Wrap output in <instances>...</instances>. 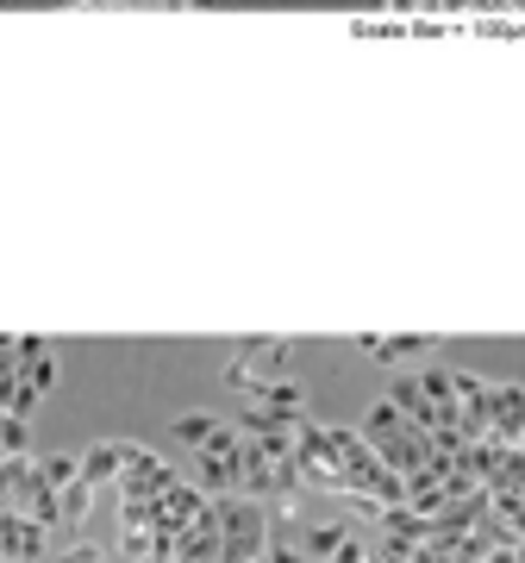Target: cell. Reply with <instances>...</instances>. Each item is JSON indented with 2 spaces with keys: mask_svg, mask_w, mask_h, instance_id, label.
I'll use <instances>...</instances> for the list:
<instances>
[{
  "mask_svg": "<svg viewBox=\"0 0 525 563\" xmlns=\"http://www.w3.org/2000/svg\"><path fill=\"white\" fill-rule=\"evenodd\" d=\"M51 544V526H38L20 507H0V563H38Z\"/></svg>",
  "mask_w": 525,
  "mask_h": 563,
  "instance_id": "obj_1",
  "label": "cell"
},
{
  "mask_svg": "<svg viewBox=\"0 0 525 563\" xmlns=\"http://www.w3.org/2000/svg\"><path fill=\"white\" fill-rule=\"evenodd\" d=\"M120 476H125V439H107L94 451H81V483L107 488V483H120Z\"/></svg>",
  "mask_w": 525,
  "mask_h": 563,
  "instance_id": "obj_2",
  "label": "cell"
},
{
  "mask_svg": "<svg viewBox=\"0 0 525 563\" xmlns=\"http://www.w3.org/2000/svg\"><path fill=\"white\" fill-rule=\"evenodd\" d=\"M438 339H364V357L376 363H406V357H425Z\"/></svg>",
  "mask_w": 525,
  "mask_h": 563,
  "instance_id": "obj_3",
  "label": "cell"
},
{
  "mask_svg": "<svg viewBox=\"0 0 525 563\" xmlns=\"http://www.w3.org/2000/svg\"><path fill=\"white\" fill-rule=\"evenodd\" d=\"M94 495H101V488H94V483H69V488H63V495H57V514H63L57 526H81V520H88V514H94Z\"/></svg>",
  "mask_w": 525,
  "mask_h": 563,
  "instance_id": "obj_4",
  "label": "cell"
},
{
  "mask_svg": "<svg viewBox=\"0 0 525 563\" xmlns=\"http://www.w3.org/2000/svg\"><path fill=\"white\" fill-rule=\"evenodd\" d=\"M38 476L63 495L69 483H81V451H51V457H38Z\"/></svg>",
  "mask_w": 525,
  "mask_h": 563,
  "instance_id": "obj_5",
  "label": "cell"
},
{
  "mask_svg": "<svg viewBox=\"0 0 525 563\" xmlns=\"http://www.w3.org/2000/svg\"><path fill=\"white\" fill-rule=\"evenodd\" d=\"M220 413H182V420H176V439L188 444V451H206V444H213V432H220Z\"/></svg>",
  "mask_w": 525,
  "mask_h": 563,
  "instance_id": "obj_6",
  "label": "cell"
},
{
  "mask_svg": "<svg viewBox=\"0 0 525 563\" xmlns=\"http://www.w3.org/2000/svg\"><path fill=\"white\" fill-rule=\"evenodd\" d=\"M57 563H107V551H101V544H88V539H76V544H63Z\"/></svg>",
  "mask_w": 525,
  "mask_h": 563,
  "instance_id": "obj_7",
  "label": "cell"
},
{
  "mask_svg": "<svg viewBox=\"0 0 525 563\" xmlns=\"http://www.w3.org/2000/svg\"><path fill=\"white\" fill-rule=\"evenodd\" d=\"M88 7H182V0H88Z\"/></svg>",
  "mask_w": 525,
  "mask_h": 563,
  "instance_id": "obj_8",
  "label": "cell"
}]
</instances>
